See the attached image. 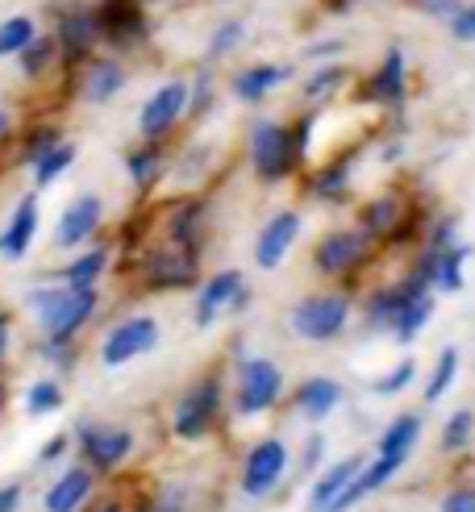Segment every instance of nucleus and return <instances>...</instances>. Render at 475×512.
I'll return each mask as SVG.
<instances>
[{
    "mask_svg": "<svg viewBox=\"0 0 475 512\" xmlns=\"http://www.w3.org/2000/svg\"><path fill=\"white\" fill-rule=\"evenodd\" d=\"M338 404H342V383L330 379V375H313V379H305L296 388V413L309 417V421L330 417Z\"/></svg>",
    "mask_w": 475,
    "mask_h": 512,
    "instance_id": "a211bd4d",
    "label": "nucleus"
},
{
    "mask_svg": "<svg viewBox=\"0 0 475 512\" xmlns=\"http://www.w3.org/2000/svg\"><path fill=\"white\" fill-rule=\"evenodd\" d=\"M5 350H9V317L0 313V358H5Z\"/></svg>",
    "mask_w": 475,
    "mask_h": 512,
    "instance_id": "603ef678",
    "label": "nucleus"
},
{
    "mask_svg": "<svg viewBox=\"0 0 475 512\" xmlns=\"http://www.w3.org/2000/svg\"><path fill=\"white\" fill-rule=\"evenodd\" d=\"M413 5L421 9V13H430V17H442V21H450L459 9H463V0H413Z\"/></svg>",
    "mask_w": 475,
    "mask_h": 512,
    "instance_id": "49530a36",
    "label": "nucleus"
},
{
    "mask_svg": "<svg viewBox=\"0 0 475 512\" xmlns=\"http://www.w3.org/2000/svg\"><path fill=\"white\" fill-rule=\"evenodd\" d=\"M34 34H38V25H34V17H25V13H17V17H9V21H0V59L17 55V50L30 42Z\"/></svg>",
    "mask_w": 475,
    "mask_h": 512,
    "instance_id": "f704fd0d",
    "label": "nucleus"
},
{
    "mask_svg": "<svg viewBox=\"0 0 475 512\" xmlns=\"http://www.w3.org/2000/svg\"><path fill=\"white\" fill-rule=\"evenodd\" d=\"M100 30H96V9H67L59 13V34H55V46L63 50L67 63H84L92 55Z\"/></svg>",
    "mask_w": 475,
    "mask_h": 512,
    "instance_id": "4468645a",
    "label": "nucleus"
},
{
    "mask_svg": "<svg viewBox=\"0 0 475 512\" xmlns=\"http://www.w3.org/2000/svg\"><path fill=\"white\" fill-rule=\"evenodd\" d=\"M321 454H325V438H309V446H305V471H313V463H321Z\"/></svg>",
    "mask_w": 475,
    "mask_h": 512,
    "instance_id": "09e8293b",
    "label": "nucleus"
},
{
    "mask_svg": "<svg viewBox=\"0 0 475 512\" xmlns=\"http://www.w3.org/2000/svg\"><path fill=\"white\" fill-rule=\"evenodd\" d=\"M288 471V446L280 438H263L250 446L242 458V492L246 496H267Z\"/></svg>",
    "mask_w": 475,
    "mask_h": 512,
    "instance_id": "6e6552de",
    "label": "nucleus"
},
{
    "mask_svg": "<svg viewBox=\"0 0 475 512\" xmlns=\"http://www.w3.org/2000/svg\"><path fill=\"white\" fill-rule=\"evenodd\" d=\"M9 130H13V117H9V109H0V142L9 138Z\"/></svg>",
    "mask_w": 475,
    "mask_h": 512,
    "instance_id": "864d4df0",
    "label": "nucleus"
},
{
    "mask_svg": "<svg viewBox=\"0 0 475 512\" xmlns=\"http://www.w3.org/2000/svg\"><path fill=\"white\" fill-rule=\"evenodd\" d=\"M0 408H5V383H0Z\"/></svg>",
    "mask_w": 475,
    "mask_h": 512,
    "instance_id": "4d7b16f0",
    "label": "nucleus"
},
{
    "mask_svg": "<svg viewBox=\"0 0 475 512\" xmlns=\"http://www.w3.org/2000/svg\"><path fill=\"white\" fill-rule=\"evenodd\" d=\"M413 375H417V363H413V358H405V363H396V367H392V375L375 379V392H380V396H396V392H405L409 383H413Z\"/></svg>",
    "mask_w": 475,
    "mask_h": 512,
    "instance_id": "ea45409f",
    "label": "nucleus"
},
{
    "mask_svg": "<svg viewBox=\"0 0 475 512\" xmlns=\"http://www.w3.org/2000/svg\"><path fill=\"white\" fill-rule=\"evenodd\" d=\"M421 438V417L417 413H400L396 421H388V429L380 433V442H375V454L384 458H405L409 463V450L417 446Z\"/></svg>",
    "mask_w": 475,
    "mask_h": 512,
    "instance_id": "5701e85b",
    "label": "nucleus"
},
{
    "mask_svg": "<svg viewBox=\"0 0 475 512\" xmlns=\"http://www.w3.org/2000/svg\"><path fill=\"white\" fill-rule=\"evenodd\" d=\"M55 55H59L55 38H42V34H34L30 42H25V46L17 50V59H21V71L30 75V80H38V75H46V67L55 63Z\"/></svg>",
    "mask_w": 475,
    "mask_h": 512,
    "instance_id": "2f4dec72",
    "label": "nucleus"
},
{
    "mask_svg": "<svg viewBox=\"0 0 475 512\" xmlns=\"http://www.w3.org/2000/svg\"><path fill=\"white\" fill-rule=\"evenodd\" d=\"M55 142H63V138H59V130H50V125H42V130H34L30 138H25L21 159H25V163H34V159H42V155H46V150L55 146Z\"/></svg>",
    "mask_w": 475,
    "mask_h": 512,
    "instance_id": "79ce46f5",
    "label": "nucleus"
},
{
    "mask_svg": "<svg viewBox=\"0 0 475 512\" xmlns=\"http://www.w3.org/2000/svg\"><path fill=\"white\" fill-rule=\"evenodd\" d=\"M467 246L463 242H450L446 250H438V263H434V288L442 292H459L463 288V263H467Z\"/></svg>",
    "mask_w": 475,
    "mask_h": 512,
    "instance_id": "bb28decb",
    "label": "nucleus"
},
{
    "mask_svg": "<svg viewBox=\"0 0 475 512\" xmlns=\"http://www.w3.org/2000/svg\"><path fill=\"white\" fill-rule=\"evenodd\" d=\"M71 163H75V146H71V142H55L42 159H34V184H38V188H50Z\"/></svg>",
    "mask_w": 475,
    "mask_h": 512,
    "instance_id": "7c9ffc66",
    "label": "nucleus"
},
{
    "mask_svg": "<svg viewBox=\"0 0 475 512\" xmlns=\"http://www.w3.org/2000/svg\"><path fill=\"white\" fill-rule=\"evenodd\" d=\"M367 88H371V96L380 100V105H396V100H405V55H400V50H388L384 63L375 67Z\"/></svg>",
    "mask_w": 475,
    "mask_h": 512,
    "instance_id": "b1692460",
    "label": "nucleus"
},
{
    "mask_svg": "<svg viewBox=\"0 0 475 512\" xmlns=\"http://www.w3.org/2000/svg\"><path fill=\"white\" fill-rule=\"evenodd\" d=\"M196 229H200V200H180L171 209V225H167V238L175 246H188L196 250Z\"/></svg>",
    "mask_w": 475,
    "mask_h": 512,
    "instance_id": "c85d7f7f",
    "label": "nucleus"
},
{
    "mask_svg": "<svg viewBox=\"0 0 475 512\" xmlns=\"http://www.w3.org/2000/svg\"><path fill=\"white\" fill-rule=\"evenodd\" d=\"M400 213H405V204H400L396 192L375 196L367 209H363V234H367V238H384V234H392V229L400 225Z\"/></svg>",
    "mask_w": 475,
    "mask_h": 512,
    "instance_id": "393cba45",
    "label": "nucleus"
},
{
    "mask_svg": "<svg viewBox=\"0 0 475 512\" xmlns=\"http://www.w3.org/2000/svg\"><path fill=\"white\" fill-rule=\"evenodd\" d=\"M80 450L88 458L92 471H117L134 450V433L130 429H96L84 425L80 429Z\"/></svg>",
    "mask_w": 475,
    "mask_h": 512,
    "instance_id": "9b49d317",
    "label": "nucleus"
},
{
    "mask_svg": "<svg viewBox=\"0 0 475 512\" xmlns=\"http://www.w3.org/2000/svg\"><path fill=\"white\" fill-rule=\"evenodd\" d=\"M125 167H130V179L138 188H150V184H155V175L163 171V150L155 142H146L142 150H134V155L125 159Z\"/></svg>",
    "mask_w": 475,
    "mask_h": 512,
    "instance_id": "473e14b6",
    "label": "nucleus"
},
{
    "mask_svg": "<svg viewBox=\"0 0 475 512\" xmlns=\"http://www.w3.org/2000/svg\"><path fill=\"white\" fill-rule=\"evenodd\" d=\"M217 413H221V375H205L192 392H184L180 404H175L171 433L180 442H196V438H205V433L213 429Z\"/></svg>",
    "mask_w": 475,
    "mask_h": 512,
    "instance_id": "20e7f679",
    "label": "nucleus"
},
{
    "mask_svg": "<svg viewBox=\"0 0 475 512\" xmlns=\"http://www.w3.org/2000/svg\"><path fill=\"white\" fill-rule=\"evenodd\" d=\"M100 512H121V504H105V508H100Z\"/></svg>",
    "mask_w": 475,
    "mask_h": 512,
    "instance_id": "5fc2aeb1",
    "label": "nucleus"
},
{
    "mask_svg": "<svg viewBox=\"0 0 475 512\" xmlns=\"http://www.w3.org/2000/svg\"><path fill=\"white\" fill-rule=\"evenodd\" d=\"M242 21H221L217 30H213V38H209V55L213 59H221V55H230V50L242 42Z\"/></svg>",
    "mask_w": 475,
    "mask_h": 512,
    "instance_id": "a19ab883",
    "label": "nucleus"
},
{
    "mask_svg": "<svg viewBox=\"0 0 475 512\" xmlns=\"http://www.w3.org/2000/svg\"><path fill=\"white\" fill-rule=\"evenodd\" d=\"M96 30H100V38H109L117 46H130L146 34V21L134 9V0H105V5L96 9Z\"/></svg>",
    "mask_w": 475,
    "mask_h": 512,
    "instance_id": "dca6fc26",
    "label": "nucleus"
},
{
    "mask_svg": "<svg viewBox=\"0 0 475 512\" xmlns=\"http://www.w3.org/2000/svg\"><path fill=\"white\" fill-rule=\"evenodd\" d=\"M125 84V71L117 59H88L84 67V100H92V105H105V100H113Z\"/></svg>",
    "mask_w": 475,
    "mask_h": 512,
    "instance_id": "aec40b11",
    "label": "nucleus"
},
{
    "mask_svg": "<svg viewBox=\"0 0 475 512\" xmlns=\"http://www.w3.org/2000/svg\"><path fill=\"white\" fill-rule=\"evenodd\" d=\"M92 467H67L46 492V512H80L92 496Z\"/></svg>",
    "mask_w": 475,
    "mask_h": 512,
    "instance_id": "f3484780",
    "label": "nucleus"
},
{
    "mask_svg": "<svg viewBox=\"0 0 475 512\" xmlns=\"http://www.w3.org/2000/svg\"><path fill=\"white\" fill-rule=\"evenodd\" d=\"M446 25H450V34H455L459 42H475V0H471V5H463Z\"/></svg>",
    "mask_w": 475,
    "mask_h": 512,
    "instance_id": "37998d69",
    "label": "nucleus"
},
{
    "mask_svg": "<svg viewBox=\"0 0 475 512\" xmlns=\"http://www.w3.org/2000/svg\"><path fill=\"white\" fill-rule=\"evenodd\" d=\"M430 317H434V296L430 292L409 296L405 309H400V317H396V325H392L396 342H417V334L425 329V321H430Z\"/></svg>",
    "mask_w": 475,
    "mask_h": 512,
    "instance_id": "a878e982",
    "label": "nucleus"
},
{
    "mask_svg": "<svg viewBox=\"0 0 475 512\" xmlns=\"http://www.w3.org/2000/svg\"><path fill=\"white\" fill-rule=\"evenodd\" d=\"M309 188H313V196H321V200H342V196H346V167L334 163V167L317 171Z\"/></svg>",
    "mask_w": 475,
    "mask_h": 512,
    "instance_id": "4c0bfd02",
    "label": "nucleus"
},
{
    "mask_svg": "<svg viewBox=\"0 0 475 512\" xmlns=\"http://www.w3.org/2000/svg\"><path fill=\"white\" fill-rule=\"evenodd\" d=\"M105 267H109V250L96 246V250L80 254V259H71L63 267V279L71 288H96V279H100V271H105Z\"/></svg>",
    "mask_w": 475,
    "mask_h": 512,
    "instance_id": "cd10ccee",
    "label": "nucleus"
},
{
    "mask_svg": "<svg viewBox=\"0 0 475 512\" xmlns=\"http://www.w3.org/2000/svg\"><path fill=\"white\" fill-rule=\"evenodd\" d=\"M455 375H459V350L455 346H446L442 354H438V367H434V375H430V383H425V400H442L446 392H450V383H455Z\"/></svg>",
    "mask_w": 475,
    "mask_h": 512,
    "instance_id": "c9c22d12",
    "label": "nucleus"
},
{
    "mask_svg": "<svg viewBox=\"0 0 475 512\" xmlns=\"http://www.w3.org/2000/svg\"><path fill=\"white\" fill-rule=\"evenodd\" d=\"M25 304H30V313L38 317L50 342H71L96 313V288H34Z\"/></svg>",
    "mask_w": 475,
    "mask_h": 512,
    "instance_id": "f257e3e1",
    "label": "nucleus"
},
{
    "mask_svg": "<svg viewBox=\"0 0 475 512\" xmlns=\"http://www.w3.org/2000/svg\"><path fill=\"white\" fill-rule=\"evenodd\" d=\"M475 438V413H467V408H459V413H450L446 425H442V450L446 454H459L467 450Z\"/></svg>",
    "mask_w": 475,
    "mask_h": 512,
    "instance_id": "72a5a7b5",
    "label": "nucleus"
},
{
    "mask_svg": "<svg viewBox=\"0 0 475 512\" xmlns=\"http://www.w3.org/2000/svg\"><path fill=\"white\" fill-rule=\"evenodd\" d=\"M155 346H159V321L155 317H146V313L125 317V321H117L109 329L105 342H100V363L105 367H125V363H134L138 354H150Z\"/></svg>",
    "mask_w": 475,
    "mask_h": 512,
    "instance_id": "39448f33",
    "label": "nucleus"
},
{
    "mask_svg": "<svg viewBox=\"0 0 475 512\" xmlns=\"http://www.w3.org/2000/svg\"><path fill=\"white\" fill-rule=\"evenodd\" d=\"M34 234H38V200L21 196L9 225H5V234H0V254H5V259H21V254L30 250Z\"/></svg>",
    "mask_w": 475,
    "mask_h": 512,
    "instance_id": "6ab92c4d",
    "label": "nucleus"
},
{
    "mask_svg": "<svg viewBox=\"0 0 475 512\" xmlns=\"http://www.w3.org/2000/svg\"><path fill=\"white\" fill-rule=\"evenodd\" d=\"M59 404H63V388L55 379H38V383H30V392H25V408H30V417L55 413Z\"/></svg>",
    "mask_w": 475,
    "mask_h": 512,
    "instance_id": "e433bc0d",
    "label": "nucleus"
},
{
    "mask_svg": "<svg viewBox=\"0 0 475 512\" xmlns=\"http://www.w3.org/2000/svg\"><path fill=\"white\" fill-rule=\"evenodd\" d=\"M342 80H346V67H321L313 80L305 84V96H309V100H325V96H334V92H338Z\"/></svg>",
    "mask_w": 475,
    "mask_h": 512,
    "instance_id": "58836bf2",
    "label": "nucleus"
},
{
    "mask_svg": "<svg viewBox=\"0 0 475 512\" xmlns=\"http://www.w3.org/2000/svg\"><path fill=\"white\" fill-rule=\"evenodd\" d=\"M17 504H21V483H5L0 488V512H17Z\"/></svg>",
    "mask_w": 475,
    "mask_h": 512,
    "instance_id": "de8ad7c7",
    "label": "nucleus"
},
{
    "mask_svg": "<svg viewBox=\"0 0 475 512\" xmlns=\"http://www.w3.org/2000/svg\"><path fill=\"white\" fill-rule=\"evenodd\" d=\"M100 217H105V204H100V196H92V192L75 196L63 209L59 225H55V242L59 246H84L100 229Z\"/></svg>",
    "mask_w": 475,
    "mask_h": 512,
    "instance_id": "2eb2a0df",
    "label": "nucleus"
},
{
    "mask_svg": "<svg viewBox=\"0 0 475 512\" xmlns=\"http://www.w3.org/2000/svg\"><path fill=\"white\" fill-rule=\"evenodd\" d=\"M250 167L263 184H280L296 167V150H292V130L280 121H259L250 130Z\"/></svg>",
    "mask_w": 475,
    "mask_h": 512,
    "instance_id": "7ed1b4c3",
    "label": "nucleus"
},
{
    "mask_svg": "<svg viewBox=\"0 0 475 512\" xmlns=\"http://www.w3.org/2000/svg\"><path fill=\"white\" fill-rule=\"evenodd\" d=\"M438 512H475V483H467V488H455V492H446Z\"/></svg>",
    "mask_w": 475,
    "mask_h": 512,
    "instance_id": "c03bdc74",
    "label": "nucleus"
},
{
    "mask_svg": "<svg viewBox=\"0 0 475 512\" xmlns=\"http://www.w3.org/2000/svg\"><path fill=\"white\" fill-rule=\"evenodd\" d=\"M334 5H338V9H346V5H355V0H334Z\"/></svg>",
    "mask_w": 475,
    "mask_h": 512,
    "instance_id": "6e6d98bb",
    "label": "nucleus"
},
{
    "mask_svg": "<svg viewBox=\"0 0 475 512\" xmlns=\"http://www.w3.org/2000/svg\"><path fill=\"white\" fill-rule=\"evenodd\" d=\"M300 238V213L296 209H284V213H275L267 225H263V234L255 238V263L263 271H275L284 259H288V250L296 246Z\"/></svg>",
    "mask_w": 475,
    "mask_h": 512,
    "instance_id": "ddd939ff",
    "label": "nucleus"
},
{
    "mask_svg": "<svg viewBox=\"0 0 475 512\" xmlns=\"http://www.w3.org/2000/svg\"><path fill=\"white\" fill-rule=\"evenodd\" d=\"M334 50H342V42H317V46H309V59H325V55H334Z\"/></svg>",
    "mask_w": 475,
    "mask_h": 512,
    "instance_id": "3c124183",
    "label": "nucleus"
},
{
    "mask_svg": "<svg viewBox=\"0 0 475 512\" xmlns=\"http://www.w3.org/2000/svg\"><path fill=\"white\" fill-rule=\"evenodd\" d=\"M63 450H67V438L46 442V446H42V463H55V458H63Z\"/></svg>",
    "mask_w": 475,
    "mask_h": 512,
    "instance_id": "8fccbe9b",
    "label": "nucleus"
},
{
    "mask_svg": "<svg viewBox=\"0 0 475 512\" xmlns=\"http://www.w3.org/2000/svg\"><path fill=\"white\" fill-rule=\"evenodd\" d=\"M288 75L292 71L280 67V63H255V67H246V71L234 75V96L238 100H263L271 88H280Z\"/></svg>",
    "mask_w": 475,
    "mask_h": 512,
    "instance_id": "4be33fe9",
    "label": "nucleus"
},
{
    "mask_svg": "<svg viewBox=\"0 0 475 512\" xmlns=\"http://www.w3.org/2000/svg\"><path fill=\"white\" fill-rule=\"evenodd\" d=\"M367 234L363 229H334V234H325L313 250V267L321 275H346L355 271L363 259H367Z\"/></svg>",
    "mask_w": 475,
    "mask_h": 512,
    "instance_id": "9d476101",
    "label": "nucleus"
},
{
    "mask_svg": "<svg viewBox=\"0 0 475 512\" xmlns=\"http://www.w3.org/2000/svg\"><path fill=\"white\" fill-rule=\"evenodd\" d=\"M409 296H413V292H405V284H396V288H380V292L371 296V304H367V321H371V325H388V329H392Z\"/></svg>",
    "mask_w": 475,
    "mask_h": 512,
    "instance_id": "c756f323",
    "label": "nucleus"
},
{
    "mask_svg": "<svg viewBox=\"0 0 475 512\" xmlns=\"http://www.w3.org/2000/svg\"><path fill=\"white\" fill-rule=\"evenodd\" d=\"M188 105H192V84H188V80H171V84H163L159 92H150V100H146L142 113H138L142 138H146V142H159L163 134H171L175 121L188 113Z\"/></svg>",
    "mask_w": 475,
    "mask_h": 512,
    "instance_id": "423d86ee",
    "label": "nucleus"
},
{
    "mask_svg": "<svg viewBox=\"0 0 475 512\" xmlns=\"http://www.w3.org/2000/svg\"><path fill=\"white\" fill-rule=\"evenodd\" d=\"M142 271H146V288H155V292L188 288V284H196V250L175 246V242L167 250H150Z\"/></svg>",
    "mask_w": 475,
    "mask_h": 512,
    "instance_id": "1a4fd4ad",
    "label": "nucleus"
},
{
    "mask_svg": "<svg viewBox=\"0 0 475 512\" xmlns=\"http://www.w3.org/2000/svg\"><path fill=\"white\" fill-rule=\"evenodd\" d=\"M292 334L305 338V342H334L346 321H350V300L338 296V292H317V296H305L292 309Z\"/></svg>",
    "mask_w": 475,
    "mask_h": 512,
    "instance_id": "f03ea898",
    "label": "nucleus"
},
{
    "mask_svg": "<svg viewBox=\"0 0 475 512\" xmlns=\"http://www.w3.org/2000/svg\"><path fill=\"white\" fill-rule=\"evenodd\" d=\"M359 467H363V458H342V463H334V467H325L317 479H313V488H309V512H325V504H330L350 479L359 475Z\"/></svg>",
    "mask_w": 475,
    "mask_h": 512,
    "instance_id": "412c9836",
    "label": "nucleus"
},
{
    "mask_svg": "<svg viewBox=\"0 0 475 512\" xmlns=\"http://www.w3.org/2000/svg\"><path fill=\"white\" fill-rule=\"evenodd\" d=\"M284 392V371L271 363V358H250L242 363V375H238V413L242 417H259L267 408L280 400Z\"/></svg>",
    "mask_w": 475,
    "mask_h": 512,
    "instance_id": "0eeeda50",
    "label": "nucleus"
},
{
    "mask_svg": "<svg viewBox=\"0 0 475 512\" xmlns=\"http://www.w3.org/2000/svg\"><path fill=\"white\" fill-rule=\"evenodd\" d=\"M246 304V288H242V271H217L205 288H200V296H196V325L205 329V325H213L225 309H242Z\"/></svg>",
    "mask_w": 475,
    "mask_h": 512,
    "instance_id": "f8f14e48",
    "label": "nucleus"
},
{
    "mask_svg": "<svg viewBox=\"0 0 475 512\" xmlns=\"http://www.w3.org/2000/svg\"><path fill=\"white\" fill-rule=\"evenodd\" d=\"M184 500H188V492L180 488V483H171V488H167L159 500H150V508H146V512H180V508H184Z\"/></svg>",
    "mask_w": 475,
    "mask_h": 512,
    "instance_id": "a18cd8bd",
    "label": "nucleus"
}]
</instances>
